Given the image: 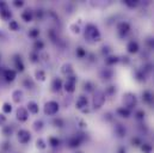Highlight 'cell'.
I'll list each match as a JSON object with an SVG mask.
<instances>
[{"label": "cell", "instance_id": "obj_1", "mask_svg": "<svg viewBox=\"0 0 154 153\" xmlns=\"http://www.w3.org/2000/svg\"><path fill=\"white\" fill-rule=\"evenodd\" d=\"M84 36L86 39L88 41H92V42H97V41H100L102 35H100V31L98 29V27H96L94 24H86L85 27V30H84Z\"/></svg>", "mask_w": 154, "mask_h": 153}, {"label": "cell", "instance_id": "obj_2", "mask_svg": "<svg viewBox=\"0 0 154 153\" xmlns=\"http://www.w3.org/2000/svg\"><path fill=\"white\" fill-rule=\"evenodd\" d=\"M105 93L103 92V91H100V90H96L94 92H93V97H92V108L94 109V110H98V109H100L103 105H104V103H105Z\"/></svg>", "mask_w": 154, "mask_h": 153}, {"label": "cell", "instance_id": "obj_3", "mask_svg": "<svg viewBox=\"0 0 154 153\" xmlns=\"http://www.w3.org/2000/svg\"><path fill=\"white\" fill-rule=\"evenodd\" d=\"M122 101H123V104H124L123 107L129 109V110L134 109L136 107V104H137V98H136L135 93H133V92H125L123 95Z\"/></svg>", "mask_w": 154, "mask_h": 153}, {"label": "cell", "instance_id": "obj_4", "mask_svg": "<svg viewBox=\"0 0 154 153\" xmlns=\"http://www.w3.org/2000/svg\"><path fill=\"white\" fill-rule=\"evenodd\" d=\"M60 111V104L56 101H48L43 107V113L47 116H54Z\"/></svg>", "mask_w": 154, "mask_h": 153}, {"label": "cell", "instance_id": "obj_5", "mask_svg": "<svg viewBox=\"0 0 154 153\" xmlns=\"http://www.w3.org/2000/svg\"><path fill=\"white\" fill-rule=\"evenodd\" d=\"M75 89H77V76L73 74V76H66V81L63 83V90L67 93H74Z\"/></svg>", "mask_w": 154, "mask_h": 153}, {"label": "cell", "instance_id": "obj_6", "mask_svg": "<svg viewBox=\"0 0 154 153\" xmlns=\"http://www.w3.org/2000/svg\"><path fill=\"white\" fill-rule=\"evenodd\" d=\"M17 139L19 141V144L22 145H28L30 141H31V133L28 130V129H19L17 132Z\"/></svg>", "mask_w": 154, "mask_h": 153}, {"label": "cell", "instance_id": "obj_7", "mask_svg": "<svg viewBox=\"0 0 154 153\" xmlns=\"http://www.w3.org/2000/svg\"><path fill=\"white\" fill-rule=\"evenodd\" d=\"M82 135H84V134H77V135L71 136V138L67 140V146H68L69 148H72V150L78 148V147L82 144V141L85 140V136H82Z\"/></svg>", "mask_w": 154, "mask_h": 153}, {"label": "cell", "instance_id": "obj_8", "mask_svg": "<svg viewBox=\"0 0 154 153\" xmlns=\"http://www.w3.org/2000/svg\"><path fill=\"white\" fill-rule=\"evenodd\" d=\"M12 62H13V67H14V71L17 73H22L25 71V65H24V61L22 59V56L19 54H14L13 55V59H12Z\"/></svg>", "mask_w": 154, "mask_h": 153}, {"label": "cell", "instance_id": "obj_9", "mask_svg": "<svg viewBox=\"0 0 154 153\" xmlns=\"http://www.w3.org/2000/svg\"><path fill=\"white\" fill-rule=\"evenodd\" d=\"M75 108L81 113H88V99L86 96H79L75 101Z\"/></svg>", "mask_w": 154, "mask_h": 153}, {"label": "cell", "instance_id": "obj_10", "mask_svg": "<svg viewBox=\"0 0 154 153\" xmlns=\"http://www.w3.org/2000/svg\"><path fill=\"white\" fill-rule=\"evenodd\" d=\"M29 115L30 114H29V111L26 110L25 107H18L16 109V118L22 123H24L29 120Z\"/></svg>", "mask_w": 154, "mask_h": 153}, {"label": "cell", "instance_id": "obj_11", "mask_svg": "<svg viewBox=\"0 0 154 153\" xmlns=\"http://www.w3.org/2000/svg\"><path fill=\"white\" fill-rule=\"evenodd\" d=\"M117 31H118V35L121 37L127 36L130 33V24L128 22H119L117 24Z\"/></svg>", "mask_w": 154, "mask_h": 153}, {"label": "cell", "instance_id": "obj_12", "mask_svg": "<svg viewBox=\"0 0 154 153\" xmlns=\"http://www.w3.org/2000/svg\"><path fill=\"white\" fill-rule=\"evenodd\" d=\"M2 76H4V79H5V81L12 83V81H14L16 78H17V72H16L14 70H12V68H7V70H4Z\"/></svg>", "mask_w": 154, "mask_h": 153}, {"label": "cell", "instance_id": "obj_13", "mask_svg": "<svg viewBox=\"0 0 154 153\" xmlns=\"http://www.w3.org/2000/svg\"><path fill=\"white\" fill-rule=\"evenodd\" d=\"M26 110L29 111V114L31 115H37L39 113V105L36 101H29L26 103Z\"/></svg>", "mask_w": 154, "mask_h": 153}, {"label": "cell", "instance_id": "obj_14", "mask_svg": "<svg viewBox=\"0 0 154 153\" xmlns=\"http://www.w3.org/2000/svg\"><path fill=\"white\" fill-rule=\"evenodd\" d=\"M0 18L5 22H10L12 18V12L8 8V5H5L4 7L0 8Z\"/></svg>", "mask_w": 154, "mask_h": 153}, {"label": "cell", "instance_id": "obj_15", "mask_svg": "<svg viewBox=\"0 0 154 153\" xmlns=\"http://www.w3.org/2000/svg\"><path fill=\"white\" fill-rule=\"evenodd\" d=\"M12 102L16 103V104H19L22 101H23V97H24V92L20 90V89H16L12 91Z\"/></svg>", "mask_w": 154, "mask_h": 153}, {"label": "cell", "instance_id": "obj_16", "mask_svg": "<svg viewBox=\"0 0 154 153\" xmlns=\"http://www.w3.org/2000/svg\"><path fill=\"white\" fill-rule=\"evenodd\" d=\"M60 71H61V73H62L63 76H73V74H74L73 65L69 64V62H65V64L61 66Z\"/></svg>", "mask_w": 154, "mask_h": 153}, {"label": "cell", "instance_id": "obj_17", "mask_svg": "<svg viewBox=\"0 0 154 153\" xmlns=\"http://www.w3.org/2000/svg\"><path fill=\"white\" fill-rule=\"evenodd\" d=\"M20 18H22V20H24L25 23L32 22V20H34V11L30 10V8L24 10V11L20 13Z\"/></svg>", "mask_w": 154, "mask_h": 153}, {"label": "cell", "instance_id": "obj_18", "mask_svg": "<svg viewBox=\"0 0 154 153\" xmlns=\"http://www.w3.org/2000/svg\"><path fill=\"white\" fill-rule=\"evenodd\" d=\"M51 91H54V92H59V91H61L62 89H63V83H62V80L60 79V78H54L53 80H51Z\"/></svg>", "mask_w": 154, "mask_h": 153}, {"label": "cell", "instance_id": "obj_19", "mask_svg": "<svg viewBox=\"0 0 154 153\" xmlns=\"http://www.w3.org/2000/svg\"><path fill=\"white\" fill-rule=\"evenodd\" d=\"M139 49H140V45H139V43L136 41L131 39V41L128 42V44H127V52L129 54H136L139 52Z\"/></svg>", "mask_w": 154, "mask_h": 153}, {"label": "cell", "instance_id": "obj_20", "mask_svg": "<svg viewBox=\"0 0 154 153\" xmlns=\"http://www.w3.org/2000/svg\"><path fill=\"white\" fill-rule=\"evenodd\" d=\"M116 114L121 116V117H123V118H129L130 115H131V110H129L124 107H119V108L116 109Z\"/></svg>", "mask_w": 154, "mask_h": 153}, {"label": "cell", "instance_id": "obj_21", "mask_svg": "<svg viewBox=\"0 0 154 153\" xmlns=\"http://www.w3.org/2000/svg\"><path fill=\"white\" fill-rule=\"evenodd\" d=\"M119 61H121V59L118 56H116V55H108L105 58V65L109 66V67H111V66H114L116 64H118Z\"/></svg>", "mask_w": 154, "mask_h": 153}, {"label": "cell", "instance_id": "obj_22", "mask_svg": "<svg viewBox=\"0 0 154 153\" xmlns=\"http://www.w3.org/2000/svg\"><path fill=\"white\" fill-rule=\"evenodd\" d=\"M142 101H143L145 103H147V104H152L154 101V95L151 91H148V90L143 91V92H142Z\"/></svg>", "mask_w": 154, "mask_h": 153}, {"label": "cell", "instance_id": "obj_23", "mask_svg": "<svg viewBox=\"0 0 154 153\" xmlns=\"http://www.w3.org/2000/svg\"><path fill=\"white\" fill-rule=\"evenodd\" d=\"M114 76V71L111 70V68H103L102 71H100V78L102 79H104V80H109V79H111Z\"/></svg>", "mask_w": 154, "mask_h": 153}, {"label": "cell", "instance_id": "obj_24", "mask_svg": "<svg viewBox=\"0 0 154 153\" xmlns=\"http://www.w3.org/2000/svg\"><path fill=\"white\" fill-rule=\"evenodd\" d=\"M7 28H8V30L12 31V33H17V31L20 30V25H19V23H18L17 20H14V19H11V20L8 22Z\"/></svg>", "mask_w": 154, "mask_h": 153}, {"label": "cell", "instance_id": "obj_25", "mask_svg": "<svg viewBox=\"0 0 154 153\" xmlns=\"http://www.w3.org/2000/svg\"><path fill=\"white\" fill-rule=\"evenodd\" d=\"M115 134L118 136V138H123V136H125L127 130H125L124 126H122L121 123H117V124H115Z\"/></svg>", "mask_w": 154, "mask_h": 153}, {"label": "cell", "instance_id": "obj_26", "mask_svg": "<svg viewBox=\"0 0 154 153\" xmlns=\"http://www.w3.org/2000/svg\"><path fill=\"white\" fill-rule=\"evenodd\" d=\"M34 76H35V79L37 81H41V83H43V81L47 80V74H45V72L43 70H36L35 73H34Z\"/></svg>", "mask_w": 154, "mask_h": 153}, {"label": "cell", "instance_id": "obj_27", "mask_svg": "<svg viewBox=\"0 0 154 153\" xmlns=\"http://www.w3.org/2000/svg\"><path fill=\"white\" fill-rule=\"evenodd\" d=\"M13 108H12V104L10 102H4L2 103V107H1V113L4 115H10L12 113Z\"/></svg>", "mask_w": 154, "mask_h": 153}, {"label": "cell", "instance_id": "obj_28", "mask_svg": "<svg viewBox=\"0 0 154 153\" xmlns=\"http://www.w3.org/2000/svg\"><path fill=\"white\" fill-rule=\"evenodd\" d=\"M44 42L42 41V39H36V41H34V44H32V48H34V52H41V50H43L44 49Z\"/></svg>", "mask_w": 154, "mask_h": 153}, {"label": "cell", "instance_id": "obj_29", "mask_svg": "<svg viewBox=\"0 0 154 153\" xmlns=\"http://www.w3.org/2000/svg\"><path fill=\"white\" fill-rule=\"evenodd\" d=\"M38 36H39V30L37 28H31V29H29V31H28V37L34 39V41H36V39H38Z\"/></svg>", "mask_w": 154, "mask_h": 153}, {"label": "cell", "instance_id": "obj_30", "mask_svg": "<svg viewBox=\"0 0 154 153\" xmlns=\"http://www.w3.org/2000/svg\"><path fill=\"white\" fill-rule=\"evenodd\" d=\"M50 147H53V148H56V147H59L60 146V140L56 138V136H49L48 138V142H47Z\"/></svg>", "mask_w": 154, "mask_h": 153}, {"label": "cell", "instance_id": "obj_31", "mask_svg": "<svg viewBox=\"0 0 154 153\" xmlns=\"http://www.w3.org/2000/svg\"><path fill=\"white\" fill-rule=\"evenodd\" d=\"M35 145H36V148H38V150H41V151L45 150L47 146H48V144H47V142L44 141V139H42V138H38V139L36 140Z\"/></svg>", "mask_w": 154, "mask_h": 153}, {"label": "cell", "instance_id": "obj_32", "mask_svg": "<svg viewBox=\"0 0 154 153\" xmlns=\"http://www.w3.org/2000/svg\"><path fill=\"white\" fill-rule=\"evenodd\" d=\"M1 133H2V135H5L6 138H8V136H11L12 135V133H13V128L11 127V126H4L2 128H1Z\"/></svg>", "mask_w": 154, "mask_h": 153}, {"label": "cell", "instance_id": "obj_33", "mask_svg": "<svg viewBox=\"0 0 154 153\" xmlns=\"http://www.w3.org/2000/svg\"><path fill=\"white\" fill-rule=\"evenodd\" d=\"M43 127H44V122H43L42 120H36V121L32 123V128H34V130H36V132H41V130L43 129Z\"/></svg>", "mask_w": 154, "mask_h": 153}, {"label": "cell", "instance_id": "obj_34", "mask_svg": "<svg viewBox=\"0 0 154 153\" xmlns=\"http://www.w3.org/2000/svg\"><path fill=\"white\" fill-rule=\"evenodd\" d=\"M75 55H77V58H79V59H84V58H86V55H87L86 49L82 48V47H78L77 49H75Z\"/></svg>", "mask_w": 154, "mask_h": 153}, {"label": "cell", "instance_id": "obj_35", "mask_svg": "<svg viewBox=\"0 0 154 153\" xmlns=\"http://www.w3.org/2000/svg\"><path fill=\"white\" fill-rule=\"evenodd\" d=\"M23 86L26 87V89H32V87H34V81H32V79L29 78V76H25V78L23 79Z\"/></svg>", "mask_w": 154, "mask_h": 153}, {"label": "cell", "instance_id": "obj_36", "mask_svg": "<svg viewBox=\"0 0 154 153\" xmlns=\"http://www.w3.org/2000/svg\"><path fill=\"white\" fill-rule=\"evenodd\" d=\"M29 58H30V61H31L32 64H36V62L39 61V58H41V56H39V54L37 52H34V50H32V52L29 54Z\"/></svg>", "mask_w": 154, "mask_h": 153}, {"label": "cell", "instance_id": "obj_37", "mask_svg": "<svg viewBox=\"0 0 154 153\" xmlns=\"http://www.w3.org/2000/svg\"><path fill=\"white\" fill-rule=\"evenodd\" d=\"M140 147H141V151L143 153H152V151H153V146L151 144H147V142L142 144Z\"/></svg>", "mask_w": 154, "mask_h": 153}, {"label": "cell", "instance_id": "obj_38", "mask_svg": "<svg viewBox=\"0 0 154 153\" xmlns=\"http://www.w3.org/2000/svg\"><path fill=\"white\" fill-rule=\"evenodd\" d=\"M84 90L86 91V92H94V86H93V84L91 83V81H85L84 83Z\"/></svg>", "mask_w": 154, "mask_h": 153}, {"label": "cell", "instance_id": "obj_39", "mask_svg": "<svg viewBox=\"0 0 154 153\" xmlns=\"http://www.w3.org/2000/svg\"><path fill=\"white\" fill-rule=\"evenodd\" d=\"M123 4L127 5V6L130 7V8H135V7L139 5V1H136V0H124Z\"/></svg>", "mask_w": 154, "mask_h": 153}, {"label": "cell", "instance_id": "obj_40", "mask_svg": "<svg viewBox=\"0 0 154 153\" xmlns=\"http://www.w3.org/2000/svg\"><path fill=\"white\" fill-rule=\"evenodd\" d=\"M69 30H71L73 34H75V35H78V34H80V33H81V29H80V27L78 25L77 23L71 24V25H69Z\"/></svg>", "mask_w": 154, "mask_h": 153}, {"label": "cell", "instance_id": "obj_41", "mask_svg": "<svg viewBox=\"0 0 154 153\" xmlns=\"http://www.w3.org/2000/svg\"><path fill=\"white\" fill-rule=\"evenodd\" d=\"M135 79L137 81H145V73L143 71H135Z\"/></svg>", "mask_w": 154, "mask_h": 153}, {"label": "cell", "instance_id": "obj_42", "mask_svg": "<svg viewBox=\"0 0 154 153\" xmlns=\"http://www.w3.org/2000/svg\"><path fill=\"white\" fill-rule=\"evenodd\" d=\"M43 17H44V11L43 10H36V11H34V18H37L38 20L41 19H43Z\"/></svg>", "mask_w": 154, "mask_h": 153}, {"label": "cell", "instance_id": "obj_43", "mask_svg": "<svg viewBox=\"0 0 154 153\" xmlns=\"http://www.w3.org/2000/svg\"><path fill=\"white\" fill-rule=\"evenodd\" d=\"M131 144H133V146H135V147H140V146L142 145V140H141L139 136H134V138L131 139Z\"/></svg>", "mask_w": 154, "mask_h": 153}, {"label": "cell", "instance_id": "obj_44", "mask_svg": "<svg viewBox=\"0 0 154 153\" xmlns=\"http://www.w3.org/2000/svg\"><path fill=\"white\" fill-rule=\"evenodd\" d=\"M104 93H105V96L108 95V96H112L114 93H116V87L115 86H108L106 89H105V91H104Z\"/></svg>", "mask_w": 154, "mask_h": 153}, {"label": "cell", "instance_id": "obj_45", "mask_svg": "<svg viewBox=\"0 0 154 153\" xmlns=\"http://www.w3.org/2000/svg\"><path fill=\"white\" fill-rule=\"evenodd\" d=\"M145 111L143 110H137V111H135V114H134V116H135V118L137 120V121H142L143 118H145Z\"/></svg>", "mask_w": 154, "mask_h": 153}, {"label": "cell", "instance_id": "obj_46", "mask_svg": "<svg viewBox=\"0 0 154 153\" xmlns=\"http://www.w3.org/2000/svg\"><path fill=\"white\" fill-rule=\"evenodd\" d=\"M53 124L55 126V127H59V128H61V127H63V120L62 118H54L53 120Z\"/></svg>", "mask_w": 154, "mask_h": 153}, {"label": "cell", "instance_id": "obj_47", "mask_svg": "<svg viewBox=\"0 0 154 153\" xmlns=\"http://www.w3.org/2000/svg\"><path fill=\"white\" fill-rule=\"evenodd\" d=\"M7 122V117L6 115H4L2 113H0V128H2Z\"/></svg>", "mask_w": 154, "mask_h": 153}, {"label": "cell", "instance_id": "obj_48", "mask_svg": "<svg viewBox=\"0 0 154 153\" xmlns=\"http://www.w3.org/2000/svg\"><path fill=\"white\" fill-rule=\"evenodd\" d=\"M12 5H13L16 8H22V7L24 6V1H18V0H16V1L12 2Z\"/></svg>", "mask_w": 154, "mask_h": 153}, {"label": "cell", "instance_id": "obj_49", "mask_svg": "<svg viewBox=\"0 0 154 153\" xmlns=\"http://www.w3.org/2000/svg\"><path fill=\"white\" fill-rule=\"evenodd\" d=\"M147 45L151 48V49H154V38H149V39H147Z\"/></svg>", "mask_w": 154, "mask_h": 153}, {"label": "cell", "instance_id": "obj_50", "mask_svg": "<svg viewBox=\"0 0 154 153\" xmlns=\"http://www.w3.org/2000/svg\"><path fill=\"white\" fill-rule=\"evenodd\" d=\"M8 145H10V144H8L7 141H6V142H4V145H2V150H4L5 152H6V151H8V148L11 147V146H8Z\"/></svg>", "mask_w": 154, "mask_h": 153}, {"label": "cell", "instance_id": "obj_51", "mask_svg": "<svg viewBox=\"0 0 154 153\" xmlns=\"http://www.w3.org/2000/svg\"><path fill=\"white\" fill-rule=\"evenodd\" d=\"M117 153H125V148H124L123 146H121V147L118 148V151H117Z\"/></svg>", "mask_w": 154, "mask_h": 153}, {"label": "cell", "instance_id": "obj_52", "mask_svg": "<svg viewBox=\"0 0 154 153\" xmlns=\"http://www.w3.org/2000/svg\"><path fill=\"white\" fill-rule=\"evenodd\" d=\"M2 37H5V35H4V33L0 30V38H2Z\"/></svg>", "mask_w": 154, "mask_h": 153}, {"label": "cell", "instance_id": "obj_53", "mask_svg": "<svg viewBox=\"0 0 154 153\" xmlns=\"http://www.w3.org/2000/svg\"><path fill=\"white\" fill-rule=\"evenodd\" d=\"M77 153H81V152H77Z\"/></svg>", "mask_w": 154, "mask_h": 153}]
</instances>
